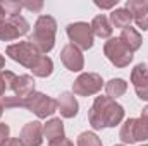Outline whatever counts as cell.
<instances>
[{"label": "cell", "mask_w": 148, "mask_h": 146, "mask_svg": "<svg viewBox=\"0 0 148 146\" xmlns=\"http://www.w3.org/2000/svg\"><path fill=\"white\" fill-rule=\"evenodd\" d=\"M122 117H124V108L109 96H98L88 113L93 129L114 127L122 120Z\"/></svg>", "instance_id": "2"}, {"label": "cell", "mask_w": 148, "mask_h": 146, "mask_svg": "<svg viewBox=\"0 0 148 146\" xmlns=\"http://www.w3.org/2000/svg\"><path fill=\"white\" fill-rule=\"evenodd\" d=\"M95 5L97 7H100V9H112L114 5H117V0H112V2H95Z\"/></svg>", "instance_id": "26"}, {"label": "cell", "mask_w": 148, "mask_h": 146, "mask_svg": "<svg viewBox=\"0 0 148 146\" xmlns=\"http://www.w3.org/2000/svg\"><path fill=\"white\" fill-rule=\"evenodd\" d=\"M121 139L124 143H136V141H145L148 139V129L141 122V119H129L121 129Z\"/></svg>", "instance_id": "9"}, {"label": "cell", "mask_w": 148, "mask_h": 146, "mask_svg": "<svg viewBox=\"0 0 148 146\" xmlns=\"http://www.w3.org/2000/svg\"><path fill=\"white\" fill-rule=\"evenodd\" d=\"M60 59H62V62H64V65L69 69V71H81L83 69V65H84V60H83V55H81V52H79V48L76 46V45H66L64 46V50H62V53H60Z\"/></svg>", "instance_id": "14"}, {"label": "cell", "mask_w": 148, "mask_h": 146, "mask_svg": "<svg viewBox=\"0 0 148 146\" xmlns=\"http://www.w3.org/2000/svg\"><path fill=\"white\" fill-rule=\"evenodd\" d=\"M67 36L71 38L73 45L83 48V50H88L93 46V31H91V26L86 23L69 24L67 26Z\"/></svg>", "instance_id": "7"}, {"label": "cell", "mask_w": 148, "mask_h": 146, "mask_svg": "<svg viewBox=\"0 0 148 146\" xmlns=\"http://www.w3.org/2000/svg\"><path fill=\"white\" fill-rule=\"evenodd\" d=\"M90 26H91L93 35H97V36H100V38H109L112 35V26L105 16H97L91 21Z\"/></svg>", "instance_id": "16"}, {"label": "cell", "mask_w": 148, "mask_h": 146, "mask_svg": "<svg viewBox=\"0 0 148 146\" xmlns=\"http://www.w3.org/2000/svg\"><path fill=\"white\" fill-rule=\"evenodd\" d=\"M2 146H23V143H21L17 138H9V139H7V143H5V145H2Z\"/></svg>", "instance_id": "27"}, {"label": "cell", "mask_w": 148, "mask_h": 146, "mask_svg": "<svg viewBox=\"0 0 148 146\" xmlns=\"http://www.w3.org/2000/svg\"><path fill=\"white\" fill-rule=\"evenodd\" d=\"M9 139V126L5 124H0V146L5 145Z\"/></svg>", "instance_id": "24"}, {"label": "cell", "mask_w": 148, "mask_h": 146, "mask_svg": "<svg viewBox=\"0 0 148 146\" xmlns=\"http://www.w3.org/2000/svg\"><path fill=\"white\" fill-rule=\"evenodd\" d=\"M26 108L35 112L40 119H45L57 110V102L43 93H33L31 96L26 98Z\"/></svg>", "instance_id": "8"}, {"label": "cell", "mask_w": 148, "mask_h": 146, "mask_svg": "<svg viewBox=\"0 0 148 146\" xmlns=\"http://www.w3.org/2000/svg\"><path fill=\"white\" fill-rule=\"evenodd\" d=\"M102 77L98 74L88 72V74H81L76 81H74V93L76 95H81V96H88V95H95L102 89Z\"/></svg>", "instance_id": "10"}, {"label": "cell", "mask_w": 148, "mask_h": 146, "mask_svg": "<svg viewBox=\"0 0 148 146\" xmlns=\"http://www.w3.org/2000/svg\"><path fill=\"white\" fill-rule=\"evenodd\" d=\"M55 31H57V23L50 16H40L35 23L33 35L29 38V43H33L38 48V52H50L55 43Z\"/></svg>", "instance_id": "3"}, {"label": "cell", "mask_w": 148, "mask_h": 146, "mask_svg": "<svg viewBox=\"0 0 148 146\" xmlns=\"http://www.w3.org/2000/svg\"><path fill=\"white\" fill-rule=\"evenodd\" d=\"M140 119H141V122L147 126V129H148V107L143 108V113H141V117H140Z\"/></svg>", "instance_id": "29"}, {"label": "cell", "mask_w": 148, "mask_h": 146, "mask_svg": "<svg viewBox=\"0 0 148 146\" xmlns=\"http://www.w3.org/2000/svg\"><path fill=\"white\" fill-rule=\"evenodd\" d=\"M33 74L38 76V77H47V76H50L52 71H53V64H52V60L47 57V55H41L40 59H38V62L33 65Z\"/></svg>", "instance_id": "20"}, {"label": "cell", "mask_w": 148, "mask_h": 146, "mask_svg": "<svg viewBox=\"0 0 148 146\" xmlns=\"http://www.w3.org/2000/svg\"><path fill=\"white\" fill-rule=\"evenodd\" d=\"M131 81L134 84V89H136L138 96L141 100H148V65L147 64H138L133 69Z\"/></svg>", "instance_id": "12"}, {"label": "cell", "mask_w": 148, "mask_h": 146, "mask_svg": "<svg viewBox=\"0 0 148 146\" xmlns=\"http://www.w3.org/2000/svg\"><path fill=\"white\" fill-rule=\"evenodd\" d=\"M23 7H26V9L33 10V12H38V10L43 9V2H24Z\"/></svg>", "instance_id": "25"}, {"label": "cell", "mask_w": 148, "mask_h": 146, "mask_svg": "<svg viewBox=\"0 0 148 146\" xmlns=\"http://www.w3.org/2000/svg\"><path fill=\"white\" fill-rule=\"evenodd\" d=\"M21 9H23L21 2H10V0L0 2V40L10 41L28 33L29 24L23 16H19Z\"/></svg>", "instance_id": "1"}, {"label": "cell", "mask_w": 148, "mask_h": 146, "mask_svg": "<svg viewBox=\"0 0 148 146\" xmlns=\"http://www.w3.org/2000/svg\"><path fill=\"white\" fill-rule=\"evenodd\" d=\"M19 141L23 146H40L43 141V127L40 122H29L23 127Z\"/></svg>", "instance_id": "13"}, {"label": "cell", "mask_w": 148, "mask_h": 146, "mask_svg": "<svg viewBox=\"0 0 148 146\" xmlns=\"http://www.w3.org/2000/svg\"><path fill=\"white\" fill-rule=\"evenodd\" d=\"M5 89H7V83L3 79V74H0V96L5 93Z\"/></svg>", "instance_id": "28"}, {"label": "cell", "mask_w": 148, "mask_h": 146, "mask_svg": "<svg viewBox=\"0 0 148 146\" xmlns=\"http://www.w3.org/2000/svg\"><path fill=\"white\" fill-rule=\"evenodd\" d=\"M110 21L115 28L126 29V28H129V23L133 21V16H131V12L127 9H115L110 14Z\"/></svg>", "instance_id": "18"}, {"label": "cell", "mask_w": 148, "mask_h": 146, "mask_svg": "<svg viewBox=\"0 0 148 146\" xmlns=\"http://www.w3.org/2000/svg\"><path fill=\"white\" fill-rule=\"evenodd\" d=\"M115 146H124V145H115Z\"/></svg>", "instance_id": "32"}, {"label": "cell", "mask_w": 148, "mask_h": 146, "mask_svg": "<svg viewBox=\"0 0 148 146\" xmlns=\"http://www.w3.org/2000/svg\"><path fill=\"white\" fill-rule=\"evenodd\" d=\"M2 110H3V105L0 103V117H2Z\"/></svg>", "instance_id": "31"}, {"label": "cell", "mask_w": 148, "mask_h": 146, "mask_svg": "<svg viewBox=\"0 0 148 146\" xmlns=\"http://www.w3.org/2000/svg\"><path fill=\"white\" fill-rule=\"evenodd\" d=\"M107 59L110 60L115 67H126L133 60V52L121 41V38H112L105 43L103 48Z\"/></svg>", "instance_id": "5"}, {"label": "cell", "mask_w": 148, "mask_h": 146, "mask_svg": "<svg viewBox=\"0 0 148 146\" xmlns=\"http://www.w3.org/2000/svg\"><path fill=\"white\" fill-rule=\"evenodd\" d=\"M121 41H122L131 52H134V50H138V48L141 46V36H140V33H138L134 28H126V29H122Z\"/></svg>", "instance_id": "17"}, {"label": "cell", "mask_w": 148, "mask_h": 146, "mask_svg": "<svg viewBox=\"0 0 148 146\" xmlns=\"http://www.w3.org/2000/svg\"><path fill=\"white\" fill-rule=\"evenodd\" d=\"M7 55L12 60L19 62L21 65L28 67V69H33V65L36 64L38 59L41 57L40 52H38V48L33 43H29V41H19L16 45L7 46Z\"/></svg>", "instance_id": "4"}, {"label": "cell", "mask_w": 148, "mask_h": 146, "mask_svg": "<svg viewBox=\"0 0 148 146\" xmlns=\"http://www.w3.org/2000/svg\"><path fill=\"white\" fill-rule=\"evenodd\" d=\"M105 89H107L109 98H117V96H122V95L126 93L127 84H126L124 79H110V81L107 83Z\"/></svg>", "instance_id": "21"}, {"label": "cell", "mask_w": 148, "mask_h": 146, "mask_svg": "<svg viewBox=\"0 0 148 146\" xmlns=\"http://www.w3.org/2000/svg\"><path fill=\"white\" fill-rule=\"evenodd\" d=\"M3 64H5V60H3V57H2V55H0V69H2V67H3Z\"/></svg>", "instance_id": "30"}, {"label": "cell", "mask_w": 148, "mask_h": 146, "mask_svg": "<svg viewBox=\"0 0 148 146\" xmlns=\"http://www.w3.org/2000/svg\"><path fill=\"white\" fill-rule=\"evenodd\" d=\"M3 79L7 83V88H10L19 98H28L35 93V81L31 76H16L7 71L3 72Z\"/></svg>", "instance_id": "6"}, {"label": "cell", "mask_w": 148, "mask_h": 146, "mask_svg": "<svg viewBox=\"0 0 148 146\" xmlns=\"http://www.w3.org/2000/svg\"><path fill=\"white\" fill-rule=\"evenodd\" d=\"M143 146H147V145H143Z\"/></svg>", "instance_id": "33"}, {"label": "cell", "mask_w": 148, "mask_h": 146, "mask_svg": "<svg viewBox=\"0 0 148 146\" xmlns=\"http://www.w3.org/2000/svg\"><path fill=\"white\" fill-rule=\"evenodd\" d=\"M43 134H45V138H48V139H57V138H60V136L64 134V124H62V120H60V119H52L50 122H47L45 127H43Z\"/></svg>", "instance_id": "19"}, {"label": "cell", "mask_w": 148, "mask_h": 146, "mask_svg": "<svg viewBox=\"0 0 148 146\" xmlns=\"http://www.w3.org/2000/svg\"><path fill=\"white\" fill-rule=\"evenodd\" d=\"M126 9L131 12L134 23L138 24L140 29H148V2L147 0H129Z\"/></svg>", "instance_id": "11"}, {"label": "cell", "mask_w": 148, "mask_h": 146, "mask_svg": "<svg viewBox=\"0 0 148 146\" xmlns=\"http://www.w3.org/2000/svg\"><path fill=\"white\" fill-rule=\"evenodd\" d=\"M77 146H102V141L93 132H83L77 138Z\"/></svg>", "instance_id": "22"}, {"label": "cell", "mask_w": 148, "mask_h": 146, "mask_svg": "<svg viewBox=\"0 0 148 146\" xmlns=\"http://www.w3.org/2000/svg\"><path fill=\"white\" fill-rule=\"evenodd\" d=\"M57 108L60 110V113L66 119H71L77 113V102L71 93H64V95H60V98L57 102Z\"/></svg>", "instance_id": "15"}, {"label": "cell", "mask_w": 148, "mask_h": 146, "mask_svg": "<svg viewBox=\"0 0 148 146\" xmlns=\"http://www.w3.org/2000/svg\"><path fill=\"white\" fill-rule=\"evenodd\" d=\"M50 146H74V145H73V141H69L67 138L60 136V138H57V139H52V141H50Z\"/></svg>", "instance_id": "23"}]
</instances>
